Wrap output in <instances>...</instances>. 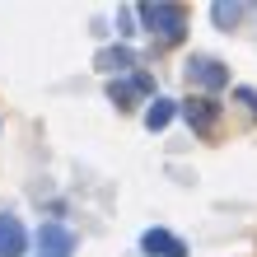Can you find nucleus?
I'll return each mask as SVG.
<instances>
[{"mask_svg":"<svg viewBox=\"0 0 257 257\" xmlns=\"http://www.w3.org/2000/svg\"><path fill=\"white\" fill-rule=\"evenodd\" d=\"M108 98L117 108H136V98H155V80H150L145 70H136L131 80H112L108 84Z\"/></svg>","mask_w":257,"mask_h":257,"instance_id":"7ed1b4c3","label":"nucleus"},{"mask_svg":"<svg viewBox=\"0 0 257 257\" xmlns=\"http://www.w3.org/2000/svg\"><path fill=\"white\" fill-rule=\"evenodd\" d=\"M234 98H238V103H243V108H248V112L257 117V89H248V84H238V89H234Z\"/></svg>","mask_w":257,"mask_h":257,"instance_id":"9b49d317","label":"nucleus"},{"mask_svg":"<svg viewBox=\"0 0 257 257\" xmlns=\"http://www.w3.org/2000/svg\"><path fill=\"white\" fill-rule=\"evenodd\" d=\"M28 248V229L14 215H0V257H24Z\"/></svg>","mask_w":257,"mask_h":257,"instance_id":"0eeeda50","label":"nucleus"},{"mask_svg":"<svg viewBox=\"0 0 257 257\" xmlns=\"http://www.w3.org/2000/svg\"><path fill=\"white\" fill-rule=\"evenodd\" d=\"M183 75H187V84L192 89H201V94H220L224 84H229V66L220 61V56H206V52H192L187 61H183Z\"/></svg>","mask_w":257,"mask_h":257,"instance_id":"f03ea898","label":"nucleus"},{"mask_svg":"<svg viewBox=\"0 0 257 257\" xmlns=\"http://www.w3.org/2000/svg\"><path fill=\"white\" fill-rule=\"evenodd\" d=\"M38 248H42V257H70V252H75V234L66 229V224L47 220V224L38 229Z\"/></svg>","mask_w":257,"mask_h":257,"instance_id":"39448f33","label":"nucleus"},{"mask_svg":"<svg viewBox=\"0 0 257 257\" xmlns=\"http://www.w3.org/2000/svg\"><path fill=\"white\" fill-rule=\"evenodd\" d=\"M141 24L150 33H159V42H178L187 33V10L183 5H169V0H155V5H136Z\"/></svg>","mask_w":257,"mask_h":257,"instance_id":"f257e3e1","label":"nucleus"},{"mask_svg":"<svg viewBox=\"0 0 257 257\" xmlns=\"http://www.w3.org/2000/svg\"><path fill=\"white\" fill-rule=\"evenodd\" d=\"M183 117H187V126H192L196 136H210V131H215V122H220V103L206 98V94H196V98L183 103Z\"/></svg>","mask_w":257,"mask_h":257,"instance_id":"20e7f679","label":"nucleus"},{"mask_svg":"<svg viewBox=\"0 0 257 257\" xmlns=\"http://www.w3.org/2000/svg\"><path fill=\"white\" fill-rule=\"evenodd\" d=\"M94 66L108 70V75H126V70L136 66V52H131V47H103V52L94 56Z\"/></svg>","mask_w":257,"mask_h":257,"instance_id":"6e6552de","label":"nucleus"},{"mask_svg":"<svg viewBox=\"0 0 257 257\" xmlns=\"http://www.w3.org/2000/svg\"><path fill=\"white\" fill-rule=\"evenodd\" d=\"M173 117H178V103L173 98H150V108H145V126L150 131H164Z\"/></svg>","mask_w":257,"mask_h":257,"instance_id":"1a4fd4ad","label":"nucleus"},{"mask_svg":"<svg viewBox=\"0 0 257 257\" xmlns=\"http://www.w3.org/2000/svg\"><path fill=\"white\" fill-rule=\"evenodd\" d=\"M131 19H136V10H117V33H136V28H131Z\"/></svg>","mask_w":257,"mask_h":257,"instance_id":"f8f14e48","label":"nucleus"},{"mask_svg":"<svg viewBox=\"0 0 257 257\" xmlns=\"http://www.w3.org/2000/svg\"><path fill=\"white\" fill-rule=\"evenodd\" d=\"M141 248H145L150 257H187V243H183L173 229H145V234H141Z\"/></svg>","mask_w":257,"mask_h":257,"instance_id":"423d86ee","label":"nucleus"},{"mask_svg":"<svg viewBox=\"0 0 257 257\" xmlns=\"http://www.w3.org/2000/svg\"><path fill=\"white\" fill-rule=\"evenodd\" d=\"M243 14H248V5H210V19H215L224 33H229V28L243 19Z\"/></svg>","mask_w":257,"mask_h":257,"instance_id":"9d476101","label":"nucleus"}]
</instances>
